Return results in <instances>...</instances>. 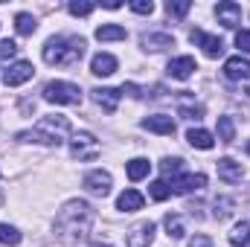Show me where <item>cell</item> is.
Wrapping results in <instances>:
<instances>
[{
    "mask_svg": "<svg viewBox=\"0 0 250 247\" xmlns=\"http://www.w3.org/2000/svg\"><path fill=\"white\" fill-rule=\"evenodd\" d=\"M131 12H137V15H151V12H154V3H151V0H131Z\"/></svg>",
    "mask_w": 250,
    "mask_h": 247,
    "instance_id": "cell-34",
    "label": "cell"
},
{
    "mask_svg": "<svg viewBox=\"0 0 250 247\" xmlns=\"http://www.w3.org/2000/svg\"><path fill=\"white\" fill-rule=\"evenodd\" d=\"M140 44H143L146 50H151V53H160V50H166V47H175V38H172L169 32H143Z\"/></svg>",
    "mask_w": 250,
    "mask_h": 247,
    "instance_id": "cell-16",
    "label": "cell"
},
{
    "mask_svg": "<svg viewBox=\"0 0 250 247\" xmlns=\"http://www.w3.org/2000/svg\"><path fill=\"white\" fill-rule=\"evenodd\" d=\"M102 6H105V9H120L123 3H120V0H108V3H102Z\"/></svg>",
    "mask_w": 250,
    "mask_h": 247,
    "instance_id": "cell-39",
    "label": "cell"
},
{
    "mask_svg": "<svg viewBox=\"0 0 250 247\" xmlns=\"http://www.w3.org/2000/svg\"><path fill=\"white\" fill-rule=\"evenodd\" d=\"M70 154H73L76 160H96V157H99V143H96V137L87 134V131L73 134V140H70Z\"/></svg>",
    "mask_w": 250,
    "mask_h": 247,
    "instance_id": "cell-5",
    "label": "cell"
},
{
    "mask_svg": "<svg viewBox=\"0 0 250 247\" xmlns=\"http://www.w3.org/2000/svg\"><path fill=\"white\" fill-rule=\"evenodd\" d=\"M215 169H218V178H221L224 184H239V181L245 178V166L236 163L233 157H221V160L215 163Z\"/></svg>",
    "mask_w": 250,
    "mask_h": 247,
    "instance_id": "cell-12",
    "label": "cell"
},
{
    "mask_svg": "<svg viewBox=\"0 0 250 247\" xmlns=\"http://www.w3.org/2000/svg\"><path fill=\"white\" fill-rule=\"evenodd\" d=\"M0 204H3V195H0Z\"/></svg>",
    "mask_w": 250,
    "mask_h": 247,
    "instance_id": "cell-42",
    "label": "cell"
},
{
    "mask_svg": "<svg viewBox=\"0 0 250 247\" xmlns=\"http://www.w3.org/2000/svg\"><path fill=\"white\" fill-rule=\"evenodd\" d=\"M212 206H215V209H212V215H215L218 221H224V218L233 212V198H224V195H221V198H215V204H212Z\"/></svg>",
    "mask_w": 250,
    "mask_h": 247,
    "instance_id": "cell-29",
    "label": "cell"
},
{
    "mask_svg": "<svg viewBox=\"0 0 250 247\" xmlns=\"http://www.w3.org/2000/svg\"><path fill=\"white\" fill-rule=\"evenodd\" d=\"M218 140L221 143H233L236 140V125L230 117H218Z\"/></svg>",
    "mask_w": 250,
    "mask_h": 247,
    "instance_id": "cell-28",
    "label": "cell"
},
{
    "mask_svg": "<svg viewBox=\"0 0 250 247\" xmlns=\"http://www.w3.org/2000/svg\"><path fill=\"white\" fill-rule=\"evenodd\" d=\"M187 140H189V145H192V148H201V151H209V148L215 145L212 134H209V131H204V128H189Z\"/></svg>",
    "mask_w": 250,
    "mask_h": 247,
    "instance_id": "cell-20",
    "label": "cell"
},
{
    "mask_svg": "<svg viewBox=\"0 0 250 247\" xmlns=\"http://www.w3.org/2000/svg\"><path fill=\"white\" fill-rule=\"evenodd\" d=\"M32 76H35L32 62H15V64H9V70L3 73V84H6V87H21V84L29 82Z\"/></svg>",
    "mask_w": 250,
    "mask_h": 247,
    "instance_id": "cell-7",
    "label": "cell"
},
{
    "mask_svg": "<svg viewBox=\"0 0 250 247\" xmlns=\"http://www.w3.org/2000/svg\"><path fill=\"white\" fill-rule=\"evenodd\" d=\"M154 239V224L151 221H140L125 233V245L128 247H148Z\"/></svg>",
    "mask_w": 250,
    "mask_h": 247,
    "instance_id": "cell-10",
    "label": "cell"
},
{
    "mask_svg": "<svg viewBox=\"0 0 250 247\" xmlns=\"http://www.w3.org/2000/svg\"><path fill=\"white\" fill-rule=\"evenodd\" d=\"M67 9H70V15H76V18H84V15H90L96 6H93V3H84V0H73V3H67Z\"/></svg>",
    "mask_w": 250,
    "mask_h": 247,
    "instance_id": "cell-32",
    "label": "cell"
},
{
    "mask_svg": "<svg viewBox=\"0 0 250 247\" xmlns=\"http://www.w3.org/2000/svg\"><path fill=\"white\" fill-rule=\"evenodd\" d=\"M224 76H227L230 82H242V79H248L250 76V62L248 59H242V56L227 59V62H224Z\"/></svg>",
    "mask_w": 250,
    "mask_h": 247,
    "instance_id": "cell-17",
    "label": "cell"
},
{
    "mask_svg": "<svg viewBox=\"0 0 250 247\" xmlns=\"http://www.w3.org/2000/svg\"><path fill=\"white\" fill-rule=\"evenodd\" d=\"M18 56V44L15 41H0V59H12Z\"/></svg>",
    "mask_w": 250,
    "mask_h": 247,
    "instance_id": "cell-37",
    "label": "cell"
},
{
    "mask_svg": "<svg viewBox=\"0 0 250 247\" xmlns=\"http://www.w3.org/2000/svg\"><path fill=\"white\" fill-rule=\"evenodd\" d=\"M117 59L111 56V53H96L93 59H90V73L93 76H114L117 73Z\"/></svg>",
    "mask_w": 250,
    "mask_h": 247,
    "instance_id": "cell-18",
    "label": "cell"
},
{
    "mask_svg": "<svg viewBox=\"0 0 250 247\" xmlns=\"http://www.w3.org/2000/svg\"><path fill=\"white\" fill-rule=\"evenodd\" d=\"M248 96H250V87H248Z\"/></svg>",
    "mask_w": 250,
    "mask_h": 247,
    "instance_id": "cell-43",
    "label": "cell"
},
{
    "mask_svg": "<svg viewBox=\"0 0 250 247\" xmlns=\"http://www.w3.org/2000/svg\"><path fill=\"white\" fill-rule=\"evenodd\" d=\"M15 29H18L21 35H32V32L38 29V21H35L29 12H18V15H15Z\"/></svg>",
    "mask_w": 250,
    "mask_h": 247,
    "instance_id": "cell-24",
    "label": "cell"
},
{
    "mask_svg": "<svg viewBox=\"0 0 250 247\" xmlns=\"http://www.w3.org/2000/svg\"><path fill=\"white\" fill-rule=\"evenodd\" d=\"M82 186H84L90 195L105 198V195H111V175H108V172H102V169H93V172H87V175H84Z\"/></svg>",
    "mask_w": 250,
    "mask_h": 247,
    "instance_id": "cell-8",
    "label": "cell"
},
{
    "mask_svg": "<svg viewBox=\"0 0 250 247\" xmlns=\"http://www.w3.org/2000/svg\"><path fill=\"white\" fill-rule=\"evenodd\" d=\"M230 245L233 247H250V224L248 221H239L230 233Z\"/></svg>",
    "mask_w": 250,
    "mask_h": 247,
    "instance_id": "cell-23",
    "label": "cell"
},
{
    "mask_svg": "<svg viewBox=\"0 0 250 247\" xmlns=\"http://www.w3.org/2000/svg\"><path fill=\"white\" fill-rule=\"evenodd\" d=\"M245 151H248V154H250V140H248V143H245Z\"/></svg>",
    "mask_w": 250,
    "mask_h": 247,
    "instance_id": "cell-40",
    "label": "cell"
},
{
    "mask_svg": "<svg viewBox=\"0 0 250 247\" xmlns=\"http://www.w3.org/2000/svg\"><path fill=\"white\" fill-rule=\"evenodd\" d=\"M189 247H215V245H212V239H209V236H204V233H195V236L189 239Z\"/></svg>",
    "mask_w": 250,
    "mask_h": 247,
    "instance_id": "cell-38",
    "label": "cell"
},
{
    "mask_svg": "<svg viewBox=\"0 0 250 247\" xmlns=\"http://www.w3.org/2000/svg\"><path fill=\"white\" fill-rule=\"evenodd\" d=\"M93 247H111V245H99V242H93Z\"/></svg>",
    "mask_w": 250,
    "mask_h": 247,
    "instance_id": "cell-41",
    "label": "cell"
},
{
    "mask_svg": "<svg viewBox=\"0 0 250 247\" xmlns=\"http://www.w3.org/2000/svg\"><path fill=\"white\" fill-rule=\"evenodd\" d=\"M236 47L242 53H250V29H239L236 32Z\"/></svg>",
    "mask_w": 250,
    "mask_h": 247,
    "instance_id": "cell-35",
    "label": "cell"
},
{
    "mask_svg": "<svg viewBox=\"0 0 250 247\" xmlns=\"http://www.w3.org/2000/svg\"><path fill=\"white\" fill-rule=\"evenodd\" d=\"M67 137H70V120L62 117V114L41 117L29 131H21L18 134L21 143H38V145H59Z\"/></svg>",
    "mask_w": 250,
    "mask_h": 247,
    "instance_id": "cell-2",
    "label": "cell"
},
{
    "mask_svg": "<svg viewBox=\"0 0 250 247\" xmlns=\"http://www.w3.org/2000/svg\"><path fill=\"white\" fill-rule=\"evenodd\" d=\"M93 93V102L105 111V114H114L117 111V105H120V90L117 87H96V90H90Z\"/></svg>",
    "mask_w": 250,
    "mask_h": 247,
    "instance_id": "cell-13",
    "label": "cell"
},
{
    "mask_svg": "<svg viewBox=\"0 0 250 247\" xmlns=\"http://www.w3.org/2000/svg\"><path fill=\"white\" fill-rule=\"evenodd\" d=\"M120 93H128V96H134V99H140L143 93H148V90H143L140 84H134V82H125L123 87H120Z\"/></svg>",
    "mask_w": 250,
    "mask_h": 247,
    "instance_id": "cell-36",
    "label": "cell"
},
{
    "mask_svg": "<svg viewBox=\"0 0 250 247\" xmlns=\"http://www.w3.org/2000/svg\"><path fill=\"white\" fill-rule=\"evenodd\" d=\"M189 9H192L189 0H169V3H166V12H169L172 18H184Z\"/></svg>",
    "mask_w": 250,
    "mask_h": 247,
    "instance_id": "cell-31",
    "label": "cell"
},
{
    "mask_svg": "<svg viewBox=\"0 0 250 247\" xmlns=\"http://www.w3.org/2000/svg\"><path fill=\"white\" fill-rule=\"evenodd\" d=\"M148 195H151L154 201H166V198L172 195V186L166 184V181H154V184L148 186Z\"/></svg>",
    "mask_w": 250,
    "mask_h": 247,
    "instance_id": "cell-30",
    "label": "cell"
},
{
    "mask_svg": "<svg viewBox=\"0 0 250 247\" xmlns=\"http://www.w3.org/2000/svg\"><path fill=\"white\" fill-rule=\"evenodd\" d=\"M163 224H166V230H169L172 239H184V236H187V224H184L181 215H172V212H169V215L163 218Z\"/></svg>",
    "mask_w": 250,
    "mask_h": 247,
    "instance_id": "cell-26",
    "label": "cell"
},
{
    "mask_svg": "<svg viewBox=\"0 0 250 247\" xmlns=\"http://www.w3.org/2000/svg\"><path fill=\"white\" fill-rule=\"evenodd\" d=\"M178 114H181L184 120H195V123H198V120L204 117V108H201V105H192V102H189V105H181V108H178Z\"/></svg>",
    "mask_w": 250,
    "mask_h": 247,
    "instance_id": "cell-33",
    "label": "cell"
},
{
    "mask_svg": "<svg viewBox=\"0 0 250 247\" xmlns=\"http://www.w3.org/2000/svg\"><path fill=\"white\" fill-rule=\"evenodd\" d=\"M143 204H146V198L137 189H125L123 195L117 198V209L120 212H137V209H143Z\"/></svg>",
    "mask_w": 250,
    "mask_h": 247,
    "instance_id": "cell-19",
    "label": "cell"
},
{
    "mask_svg": "<svg viewBox=\"0 0 250 247\" xmlns=\"http://www.w3.org/2000/svg\"><path fill=\"white\" fill-rule=\"evenodd\" d=\"M189 38H192V44H198L209 59H218V56L224 53V41H221L218 35H209V32H204V29H192Z\"/></svg>",
    "mask_w": 250,
    "mask_h": 247,
    "instance_id": "cell-6",
    "label": "cell"
},
{
    "mask_svg": "<svg viewBox=\"0 0 250 247\" xmlns=\"http://www.w3.org/2000/svg\"><path fill=\"white\" fill-rule=\"evenodd\" d=\"M160 172H163V181L169 184L172 178H178V175L184 172V160H181V157H166V160L160 163Z\"/></svg>",
    "mask_w": 250,
    "mask_h": 247,
    "instance_id": "cell-25",
    "label": "cell"
},
{
    "mask_svg": "<svg viewBox=\"0 0 250 247\" xmlns=\"http://www.w3.org/2000/svg\"><path fill=\"white\" fill-rule=\"evenodd\" d=\"M148 172H151V163H148L146 157H134V160L125 163V175H128V181H143V178H148Z\"/></svg>",
    "mask_w": 250,
    "mask_h": 247,
    "instance_id": "cell-21",
    "label": "cell"
},
{
    "mask_svg": "<svg viewBox=\"0 0 250 247\" xmlns=\"http://www.w3.org/2000/svg\"><path fill=\"white\" fill-rule=\"evenodd\" d=\"M93 221H96V209L87 201L73 198V201H67L59 209L53 230H56V236L62 239L64 245H79V242H84L90 236Z\"/></svg>",
    "mask_w": 250,
    "mask_h": 247,
    "instance_id": "cell-1",
    "label": "cell"
},
{
    "mask_svg": "<svg viewBox=\"0 0 250 247\" xmlns=\"http://www.w3.org/2000/svg\"><path fill=\"white\" fill-rule=\"evenodd\" d=\"M84 56V38L79 35H53L44 44V62L56 67H73Z\"/></svg>",
    "mask_w": 250,
    "mask_h": 247,
    "instance_id": "cell-3",
    "label": "cell"
},
{
    "mask_svg": "<svg viewBox=\"0 0 250 247\" xmlns=\"http://www.w3.org/2000/svg\"><path fill=\"white\" fill-rule=\"evenodd\" d=\"M207 186V175H195V172H181L178 178H172V192L175 195H189Z\"/></svg>",
    "mask_w": 250,
    "mask_h": 247,
    "instance_id": "cell-9",
    "label": "cell"
},
{
    "mask_svg": "<svg viewBox=\"0 0 250 247\" xmlns=\"http://www.w3.org/2000/svg\"><path fill=\"white\" fill-rule=\"evenodd\" d=\"M166 70H169V76H172V79L187 82L189 76L198 70V64H195V59H192V56H178V59H172V62H169V67H166Z\"/></svg>",
    "mask_w": 250,
    "mask_h": 247,
    "instance_id": "cell-14",
    "label": "cell"
},
{
    "mask_svg": "<svg viewBox=\"0 0 250 247\" xmlns=\"http://www.w3.org/2000/svg\"><path fill=\"white\" fill-rule=\"evenodd\" d=\"M0 245H6V247H18L21 245V233H18V227H12V224H0Z\"/></svg>",
    "mask_w": 250,
    "mask_h": 247,
    "instance_id": "cell-27",
    "label": "cell"
},
{
    "mask_svg": "<svg viewBox=\"0 0 250 247\" xmlns=\"http://www.w3.org/2000/svg\"><path fill=\"white\" fill-rule=\"evenodd\" d=\"M215 18H218V23H224L227 29H233V26L242 23V6L233 3V0H224V3L215 6Z\"/></svg>",
    "mask_w": 250,
    "mask_h": 247,
    "instance_id": "cell-11",
    "label": "cell"
},
{
    "mask_svg": "<svg viewBox=\"0 0 250 247\" xmlns=\"http://www.w3.org/2000/svg\"><path fill=\"white\" fill-rule=\"evenodd\" d=\"M96 38L99 41H125L128 32H125V26H120V23H102L96 29Z\"/></svg>",
    "mask_w": 250,
    "mask_h": 247,
    "instance_id": "cell-22",
    "label": "cell"
},
{
    "mask_svg": "<svg viewBox=\"0 0 250 247\" xmlns=\"http://www.w3.org/2000/svg\"><path fill=\"white\" fill-rule=\"evenodd\" d=\"M41 93L53 105H79L82 102V87L73 82H47Z\"/></svg>",
    "mask_w": 250,
    "mask_h": 247,
    "instance_id": "cell-4",
    "label": "cell"
},
{
    "mask_svg": "<svg viewBox=\"0 0 250 247\" xmlns=\"http://www.w3.org/2000/svg\"><path fill=\"white\" fill-rule=\"evenodd\" d=\"M140 125H143L146 131H151V134H163V137H172V134H175V120H172V117H166V114L146 117Z\"/></svg>",
    "mask_w": 250,
    "mask_h": 247,
    "instance_id": "cell-15",
    "label": "cell"
}]
</instances>
